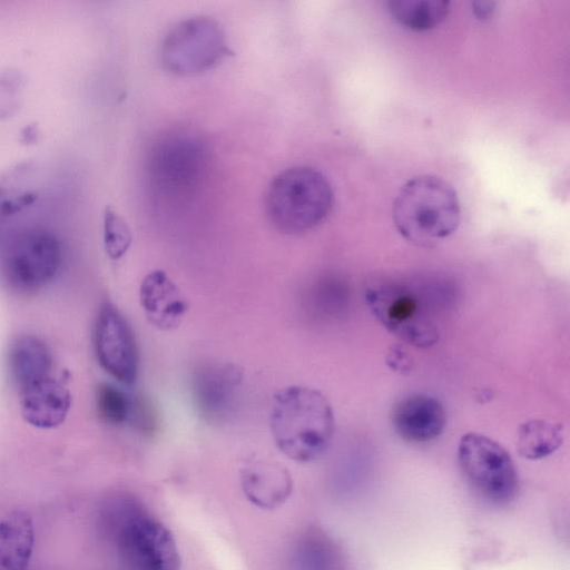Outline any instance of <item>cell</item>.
I'll return each mask as SVG.
<instances>
[{"mask_svg": "<svg viewBox=\"0 0 570 570\" xmlns=\"http://www.w3.org/2000/svg\"><path fill=\"white\" fill-rule=\"evenodd\" d=\"M269 425L277 449L296 462L323 455L334 434V413L317 390L291 385L277 391L272 401Z\"/></svg>", "mask_w": 570, "mask_h": 570, "instance_id": "obj_1", "label": "cell"}, {"mask_svg": "<svg viewBox=\"0 0 570 570\" xmlns=\"http://www.w3.org/2000/svg\"><path fill=\"white\" fill-rule=\"evenodd\" d=\"M392 217L404 239L420 247H432L458 229L459 197L453 186L441 177L416 176L400 188Z\"/></svg>", "mask_w": 570, "mask_h": 570, "instance_id": "obj_2", "label": "cell"}, {"mask_svg": "<svg viewBox=\"0 0 570 570\" xmlns=\"http://www.w3.org/2000/svg\"><path fill=\"white\" fill-rule=\"evenodd\" d=\"M333 200L326 177L312 167L299 166L274 177L267 188L265 207L276 229L297 235L321 225L330 215Z\"/></svg>", "mask_w": 570, "mask_h": 570, "instance_id": "obj_3", "label": "cell"}, {"mask_svg": "<svg viewBox=\"0 0 570 570\" xmlns=\"http://www.w3.org/2000/svg\"><path fill=\"white\" fill-rule=\"evenodd\" d=\"M108 512L117 549L131 570H179L173 533L130 499L116 500Z\"/></svg>", "mask_w": 570, "mask_h": 570, "instance_id": "obj_4", "label": "cell"}, {"mask_svg": "<svg viewBox=\"0 0 570 570\" xmlns=\"http://www.w3.org/2000/svg\"><path fill=\"white\" fill-rule=\"evenodd\" d=\"M365 302L375 318L394 336L412 346L429 348L440 332L417 293L405 284L376 282L366 287Z\"/></svg>", "mask_w": 570, "mask_h": 570, "instance_id": "obj_5", "label": "cell"}, {"mask_svg": "<svg viewBox=\"0 0 570 570\" xmlns=\"http://www.w3.org/2000/svg\"><path fill=\"white\" fill-rule=\"evenodd\" d=\"M230 55L223 29L208 17L179 21L166 35L160 51L164 67L180 76L207 71Z\"/></svg>", "mask_w": 570, "mask_h": 570, "instance_id": "obj_6", "label": "cell"}, {"mask_svg": "<svg viewBox=\"0 0 570 570\" xmlns=\"http://www.w3.org/2000/svg\"><path fill=\"white\" fill-rule=\"evenodd\" d=\"M460 468L483 498L507 503L518 492V473L509 452L494 440L479 434H464L458 446Z\"/></svg>", "mask_w": 570, "mask_h": 570, "instance_id": "obj_7", "label": "cell"}, {"mask_svg": "<svg viewBox=\"0 0 570 570\" xmlns=\"http://www.w3.org/2000/svg\"><path fill=\"white\" fill-rule=\"evenodd\" d=\"M207 157L206 146L197 136L188 132L167 135L150 153L149 180L163 196H186L199 184Z\"/></svg>", "mask_w": 570, "mask_h": 570, "instance_id": "obj_8", "label": "cell"}, {"mask_svg": "<svg viewBox=\"0 0 570 570\" xmlns=\"http://www.w3.org/2000/svg\"><path fill=\"white\" fill-rule=\"evenodd\" d=\"M61 264V247L49 230L33 228L18 235L3 257V276L20 293H33L49 284Z\"/></svg>", "mask_w": 570, "mask_h": 570, "instance_id": "obj_9", "label": "cell"}, {"mask_svg": "<svg viewBox=\"0 0 570 570\" xmlns=\"http://www.w3.org/2000/svg\"><path fill=\"white\" fill-rule=\"evenodd\" d=\"M94 345L99 365L114 379L135 383L138 373V347L130 324L111 303H104L97 314Z\"/></svg>", "mask_w": 570, "mask_h": 570, "instance_id": "obj_10", "label": "cell"}, {"mask_svg": "<svg viewBox=\"0 0 570 570\" xmlns=\"http://www.w3.org/2000/svg\"><path fill=\"white\" fill-rule=\"evenodd\" d=\"M243 376L242 368L230 362H207L194 371L191 394L204 420L220 423L233 415Z\"/></svg>", "mask_w": 570, "mask_h": 570, "instance_id": "obj_11", "label": "cell"}, {"mask_svg": "<svg viewBox=\"0 0 570 570\" xmlns=\"http://www.w3.org/2000/svg\"><path fill=\"white\" fill-rule=\"evenodd\" d=\"M23 420L38 429H55L63 423L71 406V395L52 375L19 390Z\"/></svg>", "mask_w": 570, "mask_h": 570, "instance_id": "obj_12", "label": "cell"}, {"mask_svg": "<svg viewBox=\"0 0 570 570\" xmlns=\"http://www.w3.org/2000/svg\"><path fill=\"white\" fill-rule=\"evenodd\" d=\"M139 301L147 320L165 331L177 327L188 309L181 291L161 269L145 275L139 288Z\"/></svg>", "mask_w": 570, "mask_h": 570, "instance_id": "obj_13", "label": "cell"}, {"mask_svg": "<svg viewBox=\"0 0 570 570\" xmlns=\"http://www.w3.org/2000/svg\"><path fill=\"white\" fill-rule=\"evenodd\" d=\"M396 433L410 442H428L442 434L446 413L442 403L433 396L414 394L402 400L393 411Z\"/></svg>", "mask_w": 570, "mask_h": 570, "instance_id": "obj_14", "label": "cell"}, {"mask_svg": "<svg viewBox=\"0 0 570 570\" xmlns=\"http://www.w3.org/2000/svg\"><path fill=\"white\" fill-rule=\"evenodd\" d=\"M240 484L246 498L261 509L278 508L293 489L291 474L283 465L258 459L242 466Z\"/></svg>", "mask_w": 570, "mask_h": 570, "instance_id": "obj_15", "label": "cell"}, {"mask_svg": "<svg viewBox=\"0 0 570 570\" xmlns=\"http://www.w3.org/2000/svg\"><path fill=\"white\" fill-rule=\"evenodd\" d=\"M35 547L31 517L13 510L0 520V570H28Z\"/></svg>", "mask_w": 570, "mask_h": 570, "instance_id": "obj_16", "label": "cell"}, {"mask_svg": "<svg viewBox=\"0 0 570 570\" xmlns=\"http://www.w3.org/2000/svg\"><path fill=\"white\" fill-rule=\"evenodd\" d=\"M53 360L48 345L30 334L17 337L9 351V368L18 390L52 375Z\"/></svg>", "mask_w": 570, "mask_h": 570, "instance_id": "obj_17", "label": "cell"}, {"mask_svg": "<svg viewBox=\"0 0 570 570\" xmlns=\"http://www.w3.org/2000/svg\"><path fill=\"white\" fill-rule=\"evenodd\" d=\"M40 171L33 161L23 160L0 173V215L11 216L31 206L39 197Z\"/></svg>", "mask_w": 570, "mask_h": 570, "instance_id": "obj_18", "label": "cell"}, {"mask_svg": "<svg viewBox=\"0 0 570 570\" xmlns=\"http://www.w3.org/2000/svg\"><path fill=\"white\" fill-rule=\"evenodd\" d=\"M387 10L393 19L414 31L434 29L444 21L450 2L444 0H390Z\"/></svg>", "mask_w": 570, "mask_h": 570, "instance_id": "obj_19", "label": "cell"}, {"mask_svg": "<svg viewBox=\"0 0 570 570\" xmlns=\"http://www.w3.org/2000/svg\"><path fill=\"white\" fill-rule=\"evenodd\" d=\"M563 441L560 424L548 420L533 419L523 422L518 429L517 449L528 460H539L552 454Z\"/></svg>", "mask_w": 570, "mask_h": 570, "instance_id": "obj_20", "label": "cell"}, {"mask_svg": "<svg viewBox=\"0 0 570 570\" xmlns=\"http://www.w3.org/2000/svg\"><path fill=\"white\" fill-rule=\"evenodd\" d=\"M96 406L101 420L110 425L130 423L134 399L111 384H100L96 392Z\"/></svg>", "mask_w": 570, "mask_h": 570, "instance_id": "obj_21", "label": "cell"}, {"mask_svg": "<svg viewBox=\"0 0 570 570\" xmlns=\"http://www.w3.org/2000/svg\"><path fill=\"white\" fill-rule=\"evenodd\" d=\"M102 235L105 252L114 261L121 258L130 247V228L112 206L105 208Z\"/></svg>", "mask_w": 570, "mask_h": 570, "instance_id": "obj_22", "label": "cell"}, {"mask_svg": "<svg viewBox=\"0 0 570 570\" xmlns=\"http://www.w3.org/2000/svg\"><path fill=\"white\" fill-rule=\"evenodd\" d=\"M24 77L16 68L0 71V119L12 117L22 104Z\"/></svg>", "mask_w": 570, "mask_h": 570, "instance_id": "obj_23", "label": "cell"}, {"mask_svg": "<svg viewBox=\"0 0 570 570\" xmlns=\"http://www.w3.org/2000/svg\"><path fill=\"white\" fill-rule=\"evenodd\" d=\"M385 362L387 366L402 375H409L414 370V361L407 351L401 345L390 347Z\"/></svg>", "mask_w": 570, "mask_h": 570, "instance_id": "obj_24", "label": "cell"}, {"mask_svg": "<svg viewBox=\"0 0 570 570\" xmlns=\"http://www.w3.org/2000/svg\"><path fill=\"white\" fill-rule=\"evenodd\" d=\"M473 13L479 20H488L494 11V2H473Z\"/></svg>", "mask_w": 570, "mask_h": 570, "instance_id": "obj_25", "label": "cell"}, {"mask_svg": "<svg viewBox=\"0 0 570 570\" xmlns=\"http://www.w3.org/2000/svg\"><path fill=\"white\" fill-rule=\"evenodd\" d=\"M21 140L26 144H32L37 141L38 128L35 125L28 126L24 128V131L21 134Z\"/></svg>", "mask_w": 570, "mask_h": 570, "instance_id": "obj_26", "label": "cell"}]
</instances>
